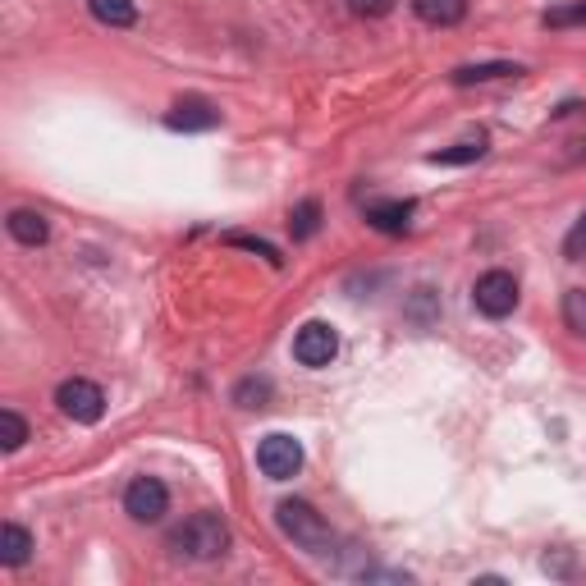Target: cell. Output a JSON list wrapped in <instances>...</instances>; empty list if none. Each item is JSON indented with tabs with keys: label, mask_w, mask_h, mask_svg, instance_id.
Listing matches in <instances>:
<instances>
[{
	"label": "cell",
	"mask_w": 586,
	"mask_h": 586,
	"mask_svg": "<svg viewBox=\"0 0 586 586\" xmlns=\"http://www.w3.org/2000/svg\"><path fill=\"white\" fill-rule=\"evenodd\" d=\"M87 10H92L97 23H106V28H129V23L138 19L133 0H87Z\"/></svg>",
	"instance_id": "14"
},
{
	"label": "cell",
	"mask_w": 586,
	"mask_h": 586,
	"mask_svg": "<svg viewBox=\"0 0 586 586\" xmlns=\"http://www.w3.org/2000/svg\"><path fill=\"white\" fill-rule=\"evenodd\" d=\"M413 220V202H371L367 207V225L380 234H403Z\"/></svg>",
	"instance_id": "9"
},
{
	"label": "cell",
	"mask_w": 586,
	"mask_h": 586,
	"mask_svg": "<svg viewBox=\"0 0 586 586\" xmlns=\"http://www.w3.org/2000/svg\"><path fill=\"white\" fill-rule=\"evenodd\" d=\"M413 10H417V19L431 23V28H454L467 14V0H413Z\"/></svg>",
	"instance_id": "12"
},
{
	"label": "cell",
	"mask_w": 586,
	"mask_h": 586,
	"mask_svg": "<svg viewBox=\"0 0 586 586\" xmlns=\"http://www.w3.org/2000/svg\"><path fill=\"white\" fill-rule=\"evenodd\" d=\"M564 257H568V261H586V211L577 216V225L568 229V239H564Z\"/></svg>",
	"instance_id": "21"
},
{
	"label": "cell",
	"mask_w": 586,
	"mask_h": 586,
	"mask_svg": "<svg viewBox=\"0 0 586 586\" xmlns=\"http://www.w3.org/2000/svg\"><path fill=\"white\" fill-rule=\"evenodd\" d=\"M348 10L358 14V19H385L394 10V0H348Z\"/></svg>",
	"instance_id": "22"
},
{
	"label": "cell",
	"mask_w": 586,
	"mask_h": 586,
	"mask_svg": "<svg viewBox=\"0 0 586 586\" xmlns=\"http://www.w3.org/2000/svg\"><path fill=\"white\" fill-rule=\"evenodd\" d=\"M165 509H170V495H165V486L156 477L129 481V490H124V513H129L133 522H161Z\"/></svg>",
	"instance_id": "7"
},
{
	"label": "cell",
	"mask_w": 586,
	"mask_h": 586,
	"mask_svg": "<svg viewBox=\"0 0 586 586\" xmlns=\"http://www.w3.org/2000/svg\"><path fill=\"white\" fill-rule=\"evenodd\" d=\"M216 124H220V110L207 106V101H179L165 115V129L174 133H202V129H216Z\"/></svg>",
	"instance_id": "8"
},
{
	"label": "cell",
	"mask_w": 586,
	"mask_h": 586,
	"mask_svg": "<svg viewBox=\"0 0 586 586\" xmlns=\"http://www.w3.org/2000/svg\"><path fill=\"white\" fill-rule=\"evenodd\" d=\"M55 403H60V413H65L69 422H83V426L101 422V413H106V394H101V385H92V380H83V376L65 380V385L55 390Z\"/></svg>",
	"instance_id": "3"
},
{
	"label": "cell",
	"mask_w": 586,
	"mask_h": 586,
	"mask_svg": "<svg viewBox=\"0 0 586 586\" xmlns=\"http://www.w3.org/2000/svg\"><path fill=\"white\" fill-rule=\"evenodd\" d=\"M271 380H261V376H248L234 385V403L239 408H248V413H261V408H271Z\"/></svg>",
	"instance_id": "15"
},
{
	"label": "cell",
	"mask_w": 586,
	"mask_h": 586,
	"mask_svg": "<svg viewBox=\"0 0 586 586\" xmlns=\"http://www.w3.org/2000/svg\"><path fill=\"white\" fill-rule=\"evenodd\" d=\"M225 243H234V248H248V252H257V257H266L271 266H280V248H271L266 239H252V234H225Z\"/></svg>",
	"instance_id": "20"
},
{
	"label": "cell",
	"mask_w": 586,
	"mask_h": 586,
	"mask_svg": "<svg viewBox=\"0 0 586 586\" xmlns=\"http://www.w3.org/2000/svg\"><path fill=\"white\" fill-rule=\"evenodd\" d=\"M170 550H179L184 559H197V564H207V559H220L229 550V527L220 513H193L184 527H174L170 532Z\"/></svg>",
	"instance_id": "2"
},
{
	"label": "cell",
	"mask_w": 586,
	"mask_h": 586,
	"mask_svg": "<svg viewBox=\"0 0 586 586\" xmlns=\"http://www.w3.org/2000/svg\"><path fill=\"white\" fill-rule=\"evenodd\" d=\"M28 554H33V536H28V527H19V522H5L0 527V564H28Z\"/></svg>",
	"instance_id": "11"
},
{
	"label": "cell",
	"mask_w": 586,
	"mask_h": 586,
	"mask_svg": "<svg viewBox=\"0 0 586 586\" xmlns=\"http://www.w3.org/2000/svg\"><path fill=\"white\" fill-rule=\"evenodd\" d=\"M339 353V335L335 326H326V321H307L298 335H293V358L303 362V367H330Z\"/></svg>",
	"instance_id": "6"
},
{
	"label": "cell",
	"mask_w": 586,
	"mask_h": 586,
	"mask_svg": "<svg viewBox=\"0 0 586 586\" xmlns=\"http://www.w3.org/2000/svg\"><path fill=\"white\" fill-rule=\"evenodd\" d=\"M564 321L573 335H586V289H568L564 293Z\"/></svg>",
	"instance_id": "18"
},
{
	"label": "cell",
	"mask_w": 586,
	"mask_h": 586,
	"mask_svg": "<svg viewBox=\"0 0 586 586\" xmlns=\"http://www.w3.org/2000/svg\"><path fill=\"white\" fill-rule=\"evenodd\" d=\"M481 152H486L481 142H463V147H449V152H431V165H467L477 161Z\"/></svg>",
	"instance_id": "19"
},
{
	"label": "cell",
	"mask_w": 586,
	"mask_h": 586,
	"mask_svg": "<svg viewBox=\"0 0 586 586\" xmlns=\"http://www.w3.org/2000/svg\"><path fill=\"white\" fill-rule=\"evenodd\" d=\"M257 467L266 472L271 481H289V477H298L303 472V445L293 440V435H266L257 445Z\"/></svg>",
	"instance_id": "5"
},
{
	"label": "cell",
	"mask_w": 586,
	"mask_h": 586,
	"mask_svg": "<svg viewBox=\"0 0 586 586\" xmlns=\"http://www.w3.org/2000/svg\"><path fill=\"white\" fill-rule=\"evenodd\" d=\"M289 229H293V239H312L316 229H321V202H298L289 211Z\"/></svg>",
	"instance_id": "16"
},
{
	"label": "cell",
	"mask_w": 586,
	"mask_h": 586,
	"mask_svg": "<svg viewBox=\"0 0 586 586\" xmlns=\"http://www.w3.org/2000/svg\"><path fill=\"white\" fill-rule=\"evenodd\" d=\"M10 234L23 243V248H42L46 239H51V225H46L42 211H10Z\"/></svg>",
	"instance_id": "10"
},
{
	"label": "cell",
	"mask_w": 586,
	"mask_h": 586,
	"mask_svg": "<svg viewBox=\"0 0 586 586\" xmlns=\"http://www.w3.org/2000/svg\"><path fill=\"white\" fill-rule=\"evenodd\" d=\"M522 69L509 65V60H495V65H463L454 69V83L458 87H472V83H495V78H518Z\"/></svg>",
	"instance_id": "13"
},
{
	"label": "cell",
	"mask_w": 586,
	"mask_h": 586,
	"mask_svg": "<svg viewBox=\"0 0 586 586\" xmlns=\"http://www.w3.org/2000/svg\"><path fill=\"white\" fill-rule=\"evenodd\" d=\"M23 440H28V422H23L14 408H5V413H0V449H5V454H14Z\"/></svg>",
	"instance_id": "17"
},
{
	"label": "cell",
	"mask_w": 586,
	"mask_h": 586,
	"mask_svg": "<svg viewBox=\"0 0 586 586\" xmlns=\"http://www.w3.org/2000/svg\"><path fill=\"white\" fill-rule=\"evenodd\" d=\"M472 303H477L481 316L500 321V316H509L513 307H518V280H513L509 271H486L472 284Z\"/></svg>",
	"instance_id": "4"
},
{
	"label": "cell",
	"mask_w": 586,
	"mask_h": 586,
	"mask_svg": "<svg viewBox=\"0 0 586 586\" xmlns=\"http://www.w3.org/2000/svg\"><path fill=\"white\" fill-rule=\"evenodd\" d=\"M275 522H280V532L289 536L303 554H316V559H321V554H335V532H330V522L321 518L307 500H280Z\"/></svg>",
	"instance_id": "1"
}]
</instances>
